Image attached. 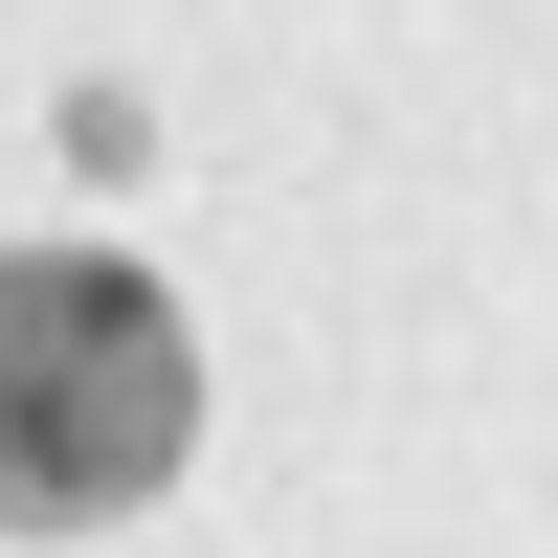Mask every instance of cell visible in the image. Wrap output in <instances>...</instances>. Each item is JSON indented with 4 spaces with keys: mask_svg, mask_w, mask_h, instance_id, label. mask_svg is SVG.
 <instances>
[{
    "mask_svg": "<svg viewBox=\"0 0 558 558\" xmlns=\"http://www.w3.org/2000/svg\"><path fill=\"white\" fill-rule=\"evenodd\" d=\"M202 447V336L112 246H0V536H89Z\"/></svg>",
    "mask_w": 558,
    "mask_h": 558,
    "instance_id": "6da1fadb",
    "label": "cell"
}]
</instances>
